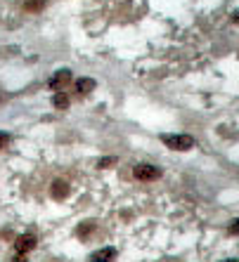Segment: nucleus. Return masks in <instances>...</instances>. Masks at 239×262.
<instances>
[{"label": "nucleus", "mask_w": 239, "mask_h": 262, "mask_svg": "<svg viewBox=\"0 0 239 262\" xmlns=\"http://www.w3.org/2000/svg\"><path fill=\"white\" fill-rule=\"evenodd\" d=\"M76 90L80 92V95H88V92L95 90V80L93 78H80L76 80Z\"/></svg>", "instance_id": "7"}, {"label": "nucleus", "mask_w": 239, "mask_h": 262, "mask_svg": "<svg viewBox=\"0 0 239 262\" xmlns=\"http://www.w3.org/2000/svg\"><path fill=\"white\" fill-rule=\"evenodd\" d=\"M232 22H237L239 24V12H232Z\"/></svg>", "instance_id": "14"}, {"label": "nucleus", "mask_w": 239, "mask_h": 262, "mask_svg": "<svg viewBox=\"0 0 239 262\" xmlns=\"http://www.w3.org/2000/svg\"><path fill=\"white\" fill-rule=\"evenodd\" d=\"M43 7H45V0H27V2H24V10H27V12H38Z\"/></svg>", "instance_id": "8"}, {"label": "nucleus", "mask_w": 239, "mask_h": 262, "mask_svg": "<svg viewBox=\"0 0 239 262\" xmlns=\"http://www.w3.org/2000/svg\"><path fill=\"white\" fill-rule=\"evenodd\" d=\"M163 144L168 146V149H173V151H189L197 142H194L192 135H166Z\"/></svg>", "instance_id": "1"}, {"label": "nucleus", "mask_w": 239, "mask_h": 262, "mask_svg": "<svg viewBox=\"0 0 239 262\" xmlns=\"http://www.w3.org/2000/svg\"><path fill=\"white\" fill-rule=\"evenodd\" d=\"M53 104L57 106V109H67V106H69V97L64 95V92H57V95L53 97Z\"/></svg>", "instance_id": "9"}, {"label": "nucleus", "mask_w": 239, "mask_h": 262, "mask_svg": "<svg viewBox=\"0 0 239 262\" xmlns=\"http://www.w3.org/2000/svg\"><path fill=\"white\" fill-rule=\"evenodd\" d=\"M36 248V238L31 234H22V236H17V241H14V250L19 253V255H27L28 250H33Z\"/></svg>", "instance_id": "3"}, {"label": "nucleus", "mask_w": 239, "mask_h": 262, "mask_svg": "<svg viewBox=\"0 0 239 262\" xmlns=\"http://www.w3.org/2000/svg\"><path fill=\"white\" fill-rule=\"evenodd\" d=\"M14 262H28V260H27V258H24V255H19V258H17V260H14Z\"/></svg>", "instance_id": "15"}, {"label": "nucleus", "mask_w": 239, "mask_h": 262, "mask_svg": "<svg viewBox=\"0 0 239 262\" xmlns=\"http://www.w3.org/2000/svg\"><path fill=\"white\" fill-rule=\"evenodd\" d=\"M93 227H95L93 222H85V224H80V227H79V236H80V238H85V236H88V234H90V232H93Z\"/></svg>", "instance_id": "10"}, {"label": "nucleus", "mask_w": 239, "mask_h": 262, "mask_svg": "<svg viewBox=\"0 0 239 262\" xmlns=\"http://www.w3.org/2000/svg\"><path fill=\"white\" fill-rule=\"evenodd\" d=\"M223 262H239V260H223Z\"/></svg>", "instance_id": "16"}, {"label": "nucleus", "mask_w": 239, "mask_h": 262, "mask_svg": "<svg viewBox=\"0 0 239 262\" xmlns=\"http://www.w3.org/2000/svg\"><path fill=\"white\" fill-rule=\"evenodd\" d=\"M69 80H71V71H69V69H62V71H57L53 78L48 80V88H50V90H59V88L67 85Z\"/></svg>", "instance_id": "4"}, {"label": "nucleus", "mask_w": 239, "mask_h": 262, "mask_svg": "<svg viewBox=\"0 0 239 262\" xmlns=\"http://www.w3.org/2000/svg\"><path fill=\"white\" fill-rule=\"evenodd\" d=\"M114 163V158H102L100 163H97V168H106V166H111Z\"/></svg>", "instance_id": "13"}, {"label": "nucleus", "mask_w": 239, "mask_h": 262, "mask_svg": "<svg viewBox=\"0 0 239 262\" xmlns=\"http://www.w3.org/2000/svg\"><path fill=\"white\" fill-rule=\"evenodd\" d=\"M50 189H53V198H57V201H62V198L69 196V184L64 182V180H54Z\"/></svg>", "instance_id": "6"}, {"label": "nucleus", "mask_w": 239, "mask_h": 262, "mask_svg": "<svg viewBox=\"0 0 239 262\" xmlns=\"http://www.w3.org/2000/svg\"><path fill=\"white\" fill-rule=\"evenodd\" d=\"M230 234H235V236H239V220H235V222L230 224V229H227Z\"/></svg>", "instance_id": "12"}, {"label": "nucleus", "mask_w": 239, "mask_h": 262, "mask_svg": "<svg viewBox=\"0 0 239 262\" xmlns=\"http://www.w3.org/2000/svg\"><path fill=\"white\" fill-rule=\"evenodd\" d=\"M133 175L137 180H142V182H152V180H159L161 177V168L149 166V163H140V166H135Z\"/></svg>", "instance_id": "2"}, {"label": "nucleus", "mask_w": 239, "mask_h": 262, "mask_svg": "<svg viewBox=\"0 0 239 262\" xmlns=\"http://www.w3.org/2000/svg\"><path fill=\"white\" fill-rule=\"evenodd\" d=\"M7 144H10V135H7V132H0V149H5Z\"/></svg>", "instance_id": "11"}, {"label": "nucleus", "mask_w": 239, "mask_h": 262, "mask_svg": "<svg viewBox=\"0 0 239 262\" xmlns=\"http://www.w3.org/2000/svg\"><path fill=\"white\" fill-rule=\"evenodd\" d=\"M88 260H90V262H111V260H116V250H114V248L95 250Z\"/></svg>", "instance_id": "5"}]
</instances>
